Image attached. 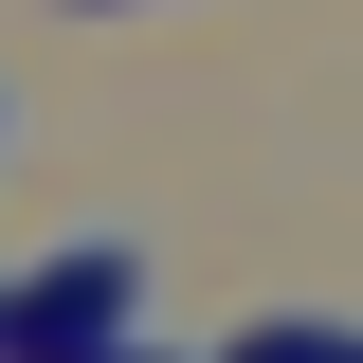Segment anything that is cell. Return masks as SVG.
<instances>
[{"label": "cell", "mask_w": 363, "mask_h": 363, "mask_svg": "<svg viewBox=\"0 0 363 363\" xmlns=\"http://www.w3.org/2000/svg\"><path fill=\"white\" fill-rule=\"evenodd\" d=\"M128 309H145V255H128V236H73V255L18 291V363H109Z\"/></svg>", "instance_id": "6da1fadb"}, {"label": "cell", "mask_w": 363, "mask_h": 363, "mask_svg": "<svg viewBox=\"0 0 363 363\" xmlns=\"http://www.w3.org/2000/svg\"><path fill=\"white\" fill-rule=\"evenodd\" d=\"M218 363H363L345 327H255V345H218Z\"/></svg>", "instance_id": "7a4b0ae2"}, {"label": "cell", "mask_w": 363, "mask_h": 363, "mask_svg": "<svg viewBox=\"0 0 363 363\" xmlns=\"http://www.w3.org/2000/svg\"><path fill=\"white\" fill-rule=\"evenodd\" d=\"M0 363H18V291H0Z\"/></svg>", "instance_id": "3957f363"}]
</instances>
